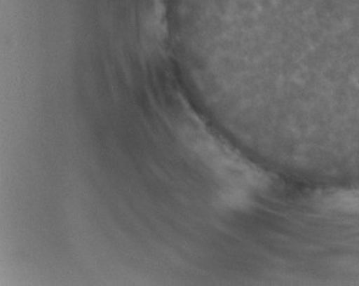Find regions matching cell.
<instances>
[{
	"instance_id": "obj_1",
	"label": "cell",
	"mask_w": 359,
	"mask_h": 286,
	"mask_svg": "<svg viewBox=\"0 0 359 286\" xmlns=\"http://www.w3.org/2000/svg\"><path fill=\"white\" fill-rule=\"evenodd\" d=\"M324 206L332 210L359 212V189L335 191L323 199Z\"/></svg>"
}]
</instances>
